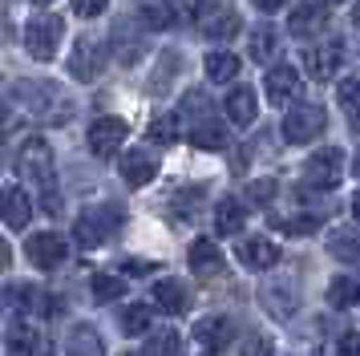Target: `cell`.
Wrapping results in <instances>:
<instances>
[{"mask_svg":"<svg viewBox=\"0 0 360 356\" xmlns=\"http://www.w3.org/2000/svg\"><path fill=\"white\" fill-rule=\"evenodd\" d=\"M231 336H235V328H231V320H223V316H207V320L195 324V344L207 348L211 356L223 352V348L231 344Z\"/></svg>","mask_w":360,"mask_h":356,"instance_id":"cell-12","label":"cell"},{"mask_svg":"<svg viewBox=\"0 0 360 356\" xmlns=\"http://www.w3.org/2000/svg\"><path fill=\"white\" fill-rule=\"evenodd\" d=\"M316 4H324V8H332V4H344V0H316Z\"/></svg>","mask_w":360,"mask_h":356,"instance_id":"cell-46","label":"cell"},{"mask_svg":"<svg viewBox=\"0 0 360 356\" xmlns=\"http://www.w3.org/2000/svg\"><path fill=\"white\" fill-rule=\"evenodd\" d=\"M344 53L340 45H311L304 49V69H308L311 81H332L336 77V69H340Z\"/></svg>","mask_w":360,"mask_h":356,"instance_id":"cell-11","label":"cell"},{"mask_svg":"<svg viewBox=\"0 0 360 356\" xmlns=\"http://www.w3.org/2000/svg\"><path fill=\"white\" fill-rule=\"evenodd\" d=\"M191 142H195L198 150H223V146H227V129H223V122H214V117H202V122H195V129H191Z\"/></svg>","mask_w":360,"mask_h":356,"instance_id":"cell-26","label":"cell"},{"mask_svg":"<svg viewBox=\"0 0 360 356\" xmlns=\"http://www.w3.org/2000/svg\"><path fill=\"white\" fill-rule=\"evenodd\" d=\"M0 219L13 227V231L29 227V219H33V203H29V194L20 191V186H4V191H0Z\"/></svg>","mask_w":360,"mask_h":356,"instance_id":"cell-13","label":"cell"},{"mask_svg":"<svg viewBox=\"0 0 360 356\" xmlns=\"http://www.w3.org/2000/svg\"><path fill=\"white\" fill-rule=\"evenodd\" d=\"M328 126V113L316 106V101H300L292 110L283 113V142L292 146H304V142H316Z\"/></svg>","mask_w":360,"mask_h":356,"instance_id":"cell-1","label":"cell"},{"mask_svg":"<svg viewBox=\"0 0 360 356\" xmlns=\"http://www.w3.org/2000/svg\"><path fill=\"white\" fill-rule=\"evenodd\" d=\"M235 73H239V57H235V53L219 49V53H211V57H207V77H211V81L227 85V81H235Z\"/></svg>","mask_w":360,"mask_h":356,"instance_id":"cell-28","label":"cell"},{"mask_svg":"<svg viewBox=\"0 0 360 356\" xmlns=\"http://www.w3.org/2000/svg\"><path fill=\"white\" fill-rule=\"evenodd\" d=\"M65 348H69V356H105V344H101L94 324H73Z\"/></svg>","mask_w":360,"mask_h":356,"instance_id":"cell-23","label":"cell"},{"mask_svg":"<svg viewBox=\"0 0 360 356\" xmlns=\"http://www.w3.org/2000/svg\"><path fill=\"white\" fill-rule=\"evenodd\" d=\"M146 356H179V336L174 332H154L146 340Z\"/></svg>","mask_w":360,"mask_h":356,"instance_id":"cell-36","label":"cell"},{"mask_svg":"<svg viewBox=\"0 0 360 356\" xmlns=\"http://www.w3.org/2000/svg\"><path fill=\"white\" fill-rule=\"evenodd\" d=\"M142 20H146L150 29H170V25H179L170 0H146V4H142Z\"/></svg>","mask_w":360,"mask_h":356,"instance_id":"cell-31","label":"cell"},{"mask_svg":"<svg viewBox=\"0 0 360 356\" xmlns=\"http://www.w3.org/2000/svg\"><path fill=\"white\" fill-rule=\"evenodd\" d=\"M288 29H292L300 41H308V37H316V32L328 29V8L316 4V0H311V4H300V8L292 13V20H288Z\"/></svg>","mask_w":360,"mask_h":356,"instance_id":"cell-17","label":"cell"},{"mask_svg":"<svg viewBox=\"0 0 360 356\" xmlns=\"http://www.w3.org/2000/svg\"><path fill=\"white\" fill-rule=\"evenodd\" d=\"M117 227H122V210L110 203V207H89L77 215V223H73V239L82 243V247H98L114 235Z\"/></svg>","mask_w":360,"mask_h":356,"instance_id":"cell-2","label":"cell"},{"mask_svg":"<svg viewBox=\"0 0 360 356\" xmlns=\"http://www.w3.org/2000/svg\"><path fill=\"white\" fill-rule=\"evenodd\" d=\"M25 94L29 97V106H33V113H41V122H65V97H61V89L57 85H49V81H41V85H25Z\"/></svg>","mask_w":360,"mask_h":356,"instance_id":"cell-9","label":"cell"},{"mask_svg":"<svg viewBox=\"0 0 360 356\" xmlns=\"http://www.w3.org/2000/svg\"><path fill=\"white\" fill-rule=\"evenodd\" d=\"M8 356H53L49 340L37 336L29 324H8Z\"/></svg>","mask_w":360,"mask_h":356,"instance_id":"cell-18","label":"cell"},{"mask_svg":"<svg viewBox=\"0 0 360 356\" xmlns=\"http://www.w3.org/2000/svg\"><path fill=\"white\" fill-rule=\"evenodd\" d=\"M57 45H61V20L57 16H33L25 25V49H29V57L49 61L53 53H57Z\"/></svg>","mask_w":360,"mask_h":356,"instance_id":"cell-4","label":"cell"},{"mask_svg":"<svg viewBox=\"0 0 360 356\" xmlns=\"http://www.w3.org/2000/svg\"><path fill=\"white\" fill-rule=\"evenodd\" d=\"M259 300H263V307L276 316V320H288L295 312V288L288 284V279H276V284H263V291H259Z\"/></svg>","mask_w":360,"mask_h":356,"instance_id":"cell-20","label":"cell"},{"mask_svg":"<svg viewBox=\"0 0 360 356\" xmlns=\"http://www.w3.org/2000/svg\"><path fill=\"white\" fill-rule=\"evenodd\" d=\"M239 259H243L247 267H255V272H267V267L279 263V247L267 239V235H255V239L239 243Z\"/></svg>","mask_w":360,"mask_h":356,"instance_id":"cell-19","label":"cell"},{"mask_svg":"<svg viewBox=\"0 0 360 356\" xmlns=\"http://www.w3.org/2000/svg\"><path fill=\"white\" fill-rule=\"evenodd\" d=\"M105 53L110 49L101 45L98 37H82L73 53H69V73L77 81H98L101 77V65H105Z\"/></svg>","mask_w":360,"mask_h":356,"instance_id":"cell-6","label":"cell"},{"mask_svg":"<svg viewBox=\"0 0 360 356\" xmlns=\"http://www.w3.org/2000/svg\"><path fill=\"white\" fill-rule=\"evenodd\" d=\"M336 356H356V332H344L336 344Z\"/></svg>","mask_w":360,"mask_h":356,"instance_id":"cell-43","label":"cell"},{"mask_svg":"<svg viewBox=\"0 0 360 356\" xmlns=\"http://www.w3.org/2000/svg\"><path fill=\"white\" fill-rule=\"evenodd\" d=\"M94 295H98L101 304H105V300H122V295H126V279L98 272V275H94Z\"/></svg>","mask_w":360,"mask_h":356,"instance_id":"cell-34","label":"cell"},{"mask_svg":"<svg viewBox=\"0 0 360 356\" xmlns=\"http://www.w3.org/2000/svg\"><path fill=\"white\" fill-rule=\"evenodd\" d=\"M33 4H53V0H33Z\"/></svg>","mask_w":360,"mask_h":356,"instance_id":"cell-49","label":"cell"},{"mask_svg":"<svg viewBox=\"0 0 360 356\" xmlns=\"http://www.w3.org/2000/svg\"><path fill=\"white\" fill-rule=\"evenodd\" d=\"M41 291L33 288V284H13V288L4 291V304H8V312H41Z\"/></svg>","mask_w":360,"mask_h":356,"instance_id":"cell-27","label":"cell"},{"mask_svg":"<svg viewBox=\"0 0 360 356\" xmlns=\"http://www.w3.org/2000/svg\"><path fill=\"white\" fill-rule=\"evenodd\" d=\"M239 356H271V340L267 336H247L243 348H239Z\"/></svg>","mask_w":360,"mask_h":356,"instance_id":"cell-39","label":"cell"},{"mask_svg":"<svg viewBox=\"0 0 360 356\" xmlns=\"http://www.w3.org/2000/svg\"><path fill=\"white\" fill-rule=\"evenodd\" d=\"M126 134H130V126H126L122 117H98V122L89 126V150H94L98 158H110V154L122 150Z\"/></svg>","mask_w":360,"mask_h":356,"instance_id":"cell-8","label":"cell"},{"mask_svg":"<svg viewBox=\"0 0 360 356\" xmlns=\"http://www.w3.org/2000/svg\"><path fill=\"white\" fill-rule=\"evenodd\" d=\"M271 53H276V29L271 25H255L251 29V57L255 61H267Z\"/></svg>","mask_w":360,"mask_h":356,"instance_id":"cell-33","label":"cell"},{"mask_svg":"<svg viewBox=\"0 0 360 356\" xmlns=\"http://www.w3.org/2000/svg\"><path fill=\"white\" fill-rule=\"evenodd\" d=\"M276 178H255V182H251V186H247V198H251V203H259V207H267V203H271V198H276Z\"/></svg>","mask_w":360,"mask_h":356,"instance_id":"cell-37","label":"cell"},{"mask_svg":"<svg viewBox=\"0 0 360 356\" xmlns=\"http://www.w3.org/2000/svg\"><path fill=\"white\" fill-rule=\"evenodd\" d=\"M344 174V150H320V154H311L308 166H304V182L316 186V191H332Z\"/></svg>","mask_w":360,"mask_h":356,"instance_id":"cell-5","label":"cell"},{"mask_svg":"<svg viewBox=\"0 0 360 356\" xmlns=\"http://www.w3.org/2000/svg\"><path fill=\"white\" fill-rule=\"evenodd\" d=\"M0 267H8V247H4V239H0Z\"/></svg>","mask_w":360,"mask_h":356,"instance_id":"cell-45","label":"cell"},{"mask_svg":"<svg viewBox=\"0 0 360 356\" xmlns=\"http://www.w3.org/2000/svg\"><path fill=\"white\" fill-rule=\"evenodd\" d=\"M122 272L126 275H146V272H154V263H146V259H126Z\"/></svg>","mask_w":360,"mask_h":356,"instance_id":"cell-42","label":"cell"},{"mask_svg":"<svg viewBox=\"0 0 360 356\" xmlns=\"http://www.w3.org/2000/svg\"><path fill=\"white\" fill-rule=\"evenodd\" d=\"M25 255H29V263H33V267L53 272L57 263H65L69 243L61 239V235H53V231H41V235H33V239L25 243Z\"/></svg>","mask_w":360,"mask_h":356,"instance_id":"cell-7","label":"cell"},{"mask_svg":"<svg viewBox=\"0 0 360 356\" xmlns=\"http://www.w3.org/2000/svg\"><path fill=\"white\" fill-rule=\"evenodd\" d=\"M191 356H211V352H207V348H198V344H195V352H191Z\"/></svg>","mask_w":360,"mask_h":356,"instance_id":"cell-47","label":"cell"},{"mask_svg":"<svg viewBox=\"0 0 360 356\" xmlns=\"http://www.w3.org/2000/svg\"><path fill=\"white\" fill-rule=\"evenodd\" d=\"M360 300V284L352 275H336L332 284H328V304L332 307H352Z\"/></svg>","mask_w":360,"mask_h":356,"instance_id":"cell-29","label":"cell"},{"mask_svg":"<svg viewBox=\"0 0 360 356\" xmlns=\"http://www.w3.org/2000/svg\"><path fill=\"white\" fill-rule=\"evenodd\" d=\"M150 138H154V142L158 146H170L174 142V138H179V117H174V113H170V117H154V122H150Z\"/></svg>","mask_w":360,"mask_h":356,"instance_id":"cell-35","label":"cell"},{"mask_svg":"<svg viewBox=\"0 0 360 356\" xmlns=\"http://www.w3.org/2000/svg\"><path fill=\"white\" fill-rule=\"evenodd\" d=\"M17 170L29 178V182H37V186L53 191V150H49V142L29 138V142L17 150Z\"/></svg>","mask_w":360,"mask_h":356,"instance_id":"cell-3","label":"cell"},{"mask_svg":"<svg viewBox=\"0 0 360 356\" xmlns=\"http://www.w3.org/2000/svg\"><path fill=\"white\" fill-rule=\"evenodd\" d=\"M328 251L336 259H344V263H356V231H352V227L336 231V235L328 239Z\"/></svg>","mask_w":360,"mask_h":356,"instance_id":"cell-32","label":"cell"},{"mask_svg":"<svg viewBox=\"0 0 360 356\" xmlns=\"http://www.w3.org/2000/svg\"><path fill=\"white\" fill-rule=\"evenodd\" d=\"M283 4H288V0H255L259 13H276V8H283Z\"/></svg>","mask_w":360,"mask_h":356,"instance_id":"cell-44","label":"cell"},{"mask_svg":"<svg viewBox=\"0 0 360 356\" xmlns=\"http://www.w3.org/2000/svg\"><path fill=\"white\" fill-rule=\"evenodd\" d=\"M283 231H292V235H311L316 227H320V215H295V219H279Z\"/></svg>","mask_w":360,"mask_h":356,"instance_id":"cell-38","label":"cell"},{"mask_svg":"<svg viewBox=\"0 0 360 356\" xmlns=\"http://www.w3.org/2000/svg\"><path fill=\"white\" fill-rule=\"evenodd\" d=\"M154 304L162 307V312H170V316H182L191 307V291L182 288L179 279H158L154 284Z\"/></svg>","mask_w":360,"mask_h":356,"instance_id":"cell-21","label":"cell"},{"mask_svg":"<svg viewBox=\"0 0 360 356\" xmlns=\"http://www.w3.org/2000/svg\"><path fill=\"white\" fill-rule=\"evenodd\" d=\"M73 13L77 16H101L105 13V0H73Z\"/></svg>","mask_w":360,"mask_h":356,"instance_id":"cell-41","label":"cell"},{"mask_svg":"<svg viewBox=\"0 0 360 356\" xmlns=\"http://www.w3.org/2000/svg\"><path fill=\"white\" fill-rule=\"evenodd\" d=\"M340 106L348 110V117H356V81H352V77L340 85Z\"/></svg>","mask_w":360,"mask_h":356,"instance_id":"cell-40","label":"cell"},{"mask_svg":"<svg viewBox=\"0 0 360 356\" xmlns=\"http://www.w3.org/2000/svg\"><path fill=\"white\" fill-rule=\"evenodd\" d=\"M110 49H114V57H117L122 65H138V57L146 53V41H142V37L134 41V37H130V25L122 20V25H117V32H114V41H110Z\"/></svg>","mask_w":360,"mask_h":356,"instance_id":"cell-24","label":"cell"},{"mask_svg":"<svg viewBox=\"0 0 360 356\" xmlns=\"http://www.w3.org/2000/svg\"><path fill=\"white\" fill-rule=\"evenodd\" d=\"M0 94H4V85H0ZM0 113H4V97H0Z\"/></svg>","mask_w":360,"mask_h":356,"instance_id":"cell-48","label":"cell"},{"mask_svg":"<svg viewBox=\"0 0 360 356\" xmlns=\"http://www.w3.org/2000/svg\"><path fill=\"white\" fill-rule=\"evenodd\" d=\"M191 272L202 275V279L219 275V272H223V251H219V247H214L211 239L191 243Z\"/></svg>","mask_w":360,"mask_h":356,"instance_id":"cell-22","label":"cell"},{"mask_svg":"<svg viewBox=\"0 0 360 356\" xmlns=\"http://www.w3.org/2000/svg\"><path fill=\"white\" fill-rule=\"evenodd\" d=\"M247 223V210L235 203V198H223L219 207H214V231L219 235H239Z\"/></svg>","mask_w":360,"mask_h":356,"instance_id":"cell-25","label":"cell"},{"mask_svg":"<svg viewBox=\"0 0 360 356\" xmlns=\"http://www.w3.org/2000/svg\"><path fill=\"white\" fill-rule=\"evenodd\" d=\"M150 320H154V307L150 304H130L122 312V332H126V336H146Z\"/></svg>","mask_w":360,"mask_h":356,"instance_id":"cell-30","label":"cell"},{"mask_svg":"<svg viewBox=\"0 0 360 356\" xmlns=\"http://www.w3.org/2000/svg\"><path fill=\"white\" fill-rule=\"evenodd\" d=\"M198 29L207 32V37H214V41H227V37H235V29H239V13L227 8V4H202Z\"/></svg>","mask_w":360,"mask_h":356,"instance_id":"cell-10","label":"cell"},{"mask_svg":"<svg viewBox=\"0 0 360 356\" xmlns=\"http://www.w3.org/2000/svg\"><path fill=\"white\" fill-rule=\"evenodd\" d=\"M117 166H122V178H126L130 186H146L150 178L158 174V158H154L150 150H126Z\"/></svg>","mask_w":360,"mask_h":356,"instance_id":"cell-14","label":"cell"},{"mask_svg":"<svg viewBox=\"0 0 360 356\" xmlns=\"http://www.w3.org/2000/svg\"><path fill=\"white\" fill-rule=\"evenodd\" d=\"M267 101L271 106H288L295 97V89H300V73H295L292 65H276V69H267Z\"/></svg>","mask_w":360,"mask_h":356,"instance_id":"cell-16","label":"cell"},{"mask_svg":"<svg viewBox=\"0 0 360 356\" xmlns=\"http://www.w3.org/2000/svg\"><path fill=\"white\" fill-rule=\"evenodd\" d=\"M223 110H227V117L235 122V126H251L255 113H259V97H255L251 85H235V89L227 94V101H223Z\"/></svg>","mask_w":360,"mask_h":356,"instance_id":"cell-15","label":"cell"}]
</instances>
